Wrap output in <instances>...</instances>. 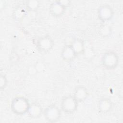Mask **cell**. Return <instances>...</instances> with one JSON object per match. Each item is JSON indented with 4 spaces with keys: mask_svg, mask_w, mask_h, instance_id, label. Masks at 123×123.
<instances>
[{
    "mask_svg": "<svg viewBox=\"0 0 123 123\" xmlns=\"http://www.w3.org/2000/svg\"><path fill=\"white\" fill-rule=\"evenodd\" d=\"M30 103L28 99L23 96L15 97L10 104L11 111L15 114L22 116L27 113Z\"/></svg>",
    "mask_w": 123,
    "mask_h": 123,
    "instance_id": "1",
    "label": "cell"
},
{
    "mask_svg": "<svg viewBox=\"0 0 123 123\" xmlns=\"http://www.w3.org/2000/svg\"><path fill=\"white\" fill-rule=\"evenodd\" d=\"M101 62L102 66L107 70L116 69L119 63L118 54L114 51H108L102 56Z\"/></svg>",
    "mask_w": 123,
    "mask_h": 123,
    "instance_id": "2",
    "label": "cell"
},
{
    "mask_svg": "<svg viewBox=\"0 0 123 123\" xmlns=\"http://www.w3.org/2000/svg\"><path fill=\"white\" fill-rule=\"evenodd\" d=\"M78 103L73 95L66 96L61 100L60 108L64 113L72 114L77 110Z\"/></svg>",
    "mask_w": 123,
    "mask_h": 123,
    "instance_id": "3",
    "label": "cell"
},
{
    "mask_svg": "<svg viewBox=\"0 0 123 123\" xmlns=\"http://www.w3.org/2000/svg\"><path fill=\"white\" fill-rule=\"evenodd\" d=\"M43 115L48 122L54 123L58 122L62 116V110L55 104H51L46 107Z\"/></svg>",
    "mask_w": 123,
    "mask_h": 123,
    "instance_id": "4",
    "label": "cell"
},
{
    "mask_svg": "<svg viewBox=\"0 0 123 123\" xmlns=\"http://www.w3.org/2000/svg\"><path fill=\"white\" fill-rule=\"evenodd\" d=\"M54 45L52 37L46 35L39 37L36 41V46L37 50L43 53H46L50 51Z\"/></svg>",
    "mask_w": 123,
    "mask_h": 123,
    "instance_id": "5",
    "label": "cell"
},
{
    "mask_svg": "<svg viewBox=\"0 0 123 123\" xmlns=\"http://www.w3.org/2000/svg\"><path fill=\"white\" fill-rule=\"evenodd\" d=\"M97 13L99 20L104 23L111 21L114 15L112 7L108 4L100 5L98 9Z\"/></svg>",
    "mask_w": 123,
    "mask_h": 123,
    "instance_id": "6",
    "label": "cell"
},
{
    "mask_svg": "<svg viewBox=\"0 0 123 123\" xmlns=\"http://www.w3.org/2000/svg\"><path fill=\"white\" fill-rule=\"evenodd\" d=\"M67 8L59 3L57 0L53 1L49 5V11L51 16L58 18L62 16L66 10Z\"/></svg>",
    "mask_w": 123,
    "mask_h": 123,
    "instance_id": "7",
    "label": "cell"
},
{
    "mask_svg": "<svg viewBox=\"0 0 123 123\" xmlns=\"http://www.w3.org/2000/svg\"><path fill=\"white\" fill-rule=\"evenodd\" d=\"M62 59L66 62H71L77 56L70 44H65L61 52Z\"/></svg>",
    "mask_w": 123,
    "mask_h": 123,
    "instance_id": "8",
    "label": "cell"
},
{
    "mask_svg": "<svg viewBox=\"0 0 123 123\" xmlns=\"http://www.w3.org/2000/svg\"><path fill=\"white\" fill-rule=\"evenodd\" d=\"M113 107L112 101L108 98H103L98 100V111L102 114H107L110 112Z\"/></svg>",
    "mask_w": 123,
    "mask_h": 123,
    "instance_id": "9",
    "label": "cell"
},
{
    "mask_svg": "<svg viewBox=\"0 0 123 123\" xmlns=\"http://www.w3.org/2000/svg\"><path fill=\"white\" fill-rule=\"evenodd\" d=\"M73 96L78 102L85 101L89 96V92L84 86H78L74 89Z\"/></svg>",
    "mask_w": 123,
    "mask_h": 123,
    "instance_id": "10",
    "label": "cell"
},
{
    "mask_svg": "<svg viewBox=\"0 0 123 123\" xmlns=\"http://www.w3.org/2000/svg\"><path fill=\"white\" fill-rule=\"evenodd\" d=\"M43 111L44 109H43L39 103L37 102H33L30 103L27 114L31 118L37 119L43 115Z\"/></svg>",
    "mask_w": 123,
    "mask_h": 123,
    "instance_id": "11",
    "label": "cell"
},
{
    "mask_svg": "<svg viewBox=\"0 0 123 123\" xmlns=\"http://www.w3.org/2000/svg\"><path fill=\"white\" fill-rule=\"evenodd\" d=\"M77 56L83 54L85 49V41L79 38H74L70 43Z\"/></svg>",
    "mask_w": 123,
    "mask_h": 123,
    "instance_id": "12",
    "label": "cell"
},
{
    "mask_svg": "<svg viewBox=\"0 0 123 123\" xmlns=\"http://www.w3.org/2000/svg\"><path fill=\"white\" fill-rule=\"evenodd\" d=\"M98 33L102 37L108 38L112 34V29L110 26L104 24L99 26Z\"/></svg>",
    "mask_w": 123,
    "mask_h": 123,
    "instance_id": "13",
    "label": "cell"
},
{
    "mask_svg": "<svg viewBox=\"0 0 123 123\" xmlns=\"http://www.w3.org/2000/svg\"><path fill=\"white\" fill-rule=\"evenodd\" d=\"M26 11L25 8L21 7L16 8L13 12V16L15 20L20 21L23 19L26 15Z\"/></svg>",
    "mask_w": 123,
    "mask_h": 123,
    "instance_id": "14",
    "label": "cell"
},
{
    "mask_svg": "<svg viewBox=\"0 0 123 123\" xmlns=\"http://www.w3.org/2000/svg\"><path fill=\"white\" fill-rule=\"evenodd\" d=\"M25 8L31 12H36L37 11L39 6V1L37 0H29L25 2Z\"/></svg>",
    "mask_w": 123,
    "mask_h": 123,
    "instance_id": "15",
    "label": "cell"
},
{
    "mask_svg": "<svg viewBox=\"0 0 123 123\" xmlns=\"http://www.w3.org/2000/svg\"><path fill=\"white\" fill-rule=\"evenodd\" d=\"M8 83V79L4 74H1L0 75V89L1 90L4 89Z\"/></svg>",
    "mask_w": 123,
    "mask_h": 123,
    "instance_id": "16",
    "label": "cell"
},
{
    "mask_svg": "<svg viewBox=\"0 0 123 123\" xmlns=\"http://www.w3.org/2000/svg\"><path fill=\"white\" fill-rule=\"evenodd\" d=\"M37 73L42 72L45 69V64L41 62H38L34 66Z\"/></svg>",
    "mask_w": 123,
    "mask_h": 123,
    "instance_id": "17",
    "label": "cell"
},
{
    "mask_svg": "<svg viewBox=\"0 0 123 123\" xmlns=\"http://www.w3.org/2000/svg\"><path fill=\"white\" fill-rule=\"evenodd\" d=\"M57 1L66 8L69 7L71 4V1L69 0H59Z\"/></svg>",
    "mask_w": 123,
    "mask_h": 123,
    "instance_id": "18",
    "label": "cell"
}]
</instances>
